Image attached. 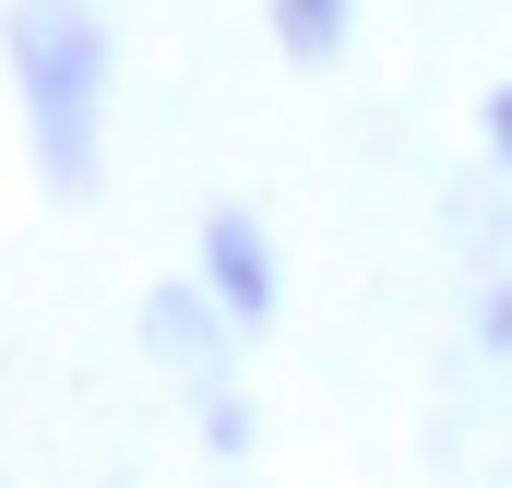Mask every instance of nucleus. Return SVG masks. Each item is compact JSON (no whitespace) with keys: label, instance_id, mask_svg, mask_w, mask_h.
<instances>
[{"label":"nucleus","instance_id":"nucleus-7","mask_svg":"<svg viewBox=\"0 0 512 488\" xmlns=\"http://www.w3.org/2000/svg\"><path fill=\"white\" fill-rule=\"evenodd\" d=\"M489 155L512 167V84H489Z\"/></svg>","mask_w":512,"mask_h":488},{"label":"nucleus","instance_id":"nucleus-5","mask_svg":"<svg viewBox=\"0 0 512 488\" xmlns=\"http://www.w3.org/2000/svg\"><path fill=\"white\" fill-rule=\"evenodd\" d=\"M191 405H203V453L239 465V453H251V405H239V381H191Z\"/></svg>","mask_w":512,"mask_h":488},{"label":"nucleus","instance_id":"nucleus-6","mask_svg":"<svg viewBox=\"0 0 512 488\" xmlns=\"http://www.w3.org/2000/svg\"><path fill=\"white\" fill-rule=\"evenodd\" d=\"M477 346H489V358H512V274H489V286H477Z\"/></svg>","mask_w":512,"mask_h":488},{"label":"nucleus","instance_id":"nucleus-3","mask_svg":"<svg viewBox=\"0 0 512 488\" xmlns=\"http://www.w3.org/2000/svg\"><path fill=\"white\" fill-rule=\"evenodd\" d=\"M203 286L227 298V322H239V334L274 322V239H262V215H239V203H215V215H203Z\"/></svg>","mask_w":512,"mask_h":488},{"label":"nucleus","instance_id":"nucleus-1","mask_svg":"<svg viewBox=\"0 0 512 488\" xmlns=\"http://www.w3.org/2000/svg\"><path fill=\"white\" fill-rule=\"evenodd\" d=\"M12 108H24V143L48 167V191H96L108 155H96V120H108V24L84 0H12Z\"/></svg>","mask_w":512,"mask_h":488},{"label":"nucleus","instance_id":"nucleus-2","mask_svg":"<svg viewBox=\"0 0 512 488\" xmlns=\"http://www.w3.org/2000/svg\"><path fill=\"white\" fill-rule=\"evenodd\" d=\"M227 334H239V322H227V298H215L203 274L143 298V358H167L179 381H227Z\"/></svg>","mask_w":512,"mask_h":488},{"label":"nucleus","instance_id":"nucleus-4","mask_svg":"<svg viewBox=\"0 0 512 488\" xmlns=\"http://www.w3.org/2000/svg\"><path fill=\"white\" fill-rule=\"evenodd\" d=\"M262 12H274V48H286V60H310V72H322V60H346L358 0H262Z\"/></svg>","mask_w":512,"mask_h":488}]
</instances>
